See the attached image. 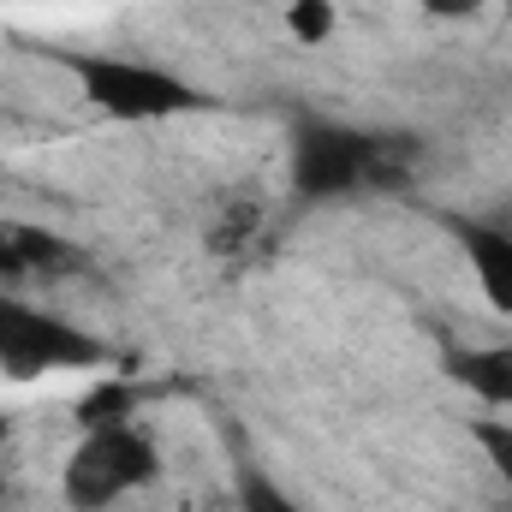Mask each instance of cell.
<instances>
[{
    "label": "cell",
    "mask_w": 512,
    "mask_h": 512,
    "mask_svg": "<svg viewBox=\"0 0 512 512\" xmlns=\"http://www.w3.org/2000/svg\"><path fill=\"white\" fill-rule=\"evenodd\" d=\"M155 477H161L155 441L137 423H102V429H84V441L72 447L60 489H66V507L108 512L114 501H126L131 489H143Z\"/></svg>",
    "instance_id": "cell-1"
},
{
    "label": "cell",
    "mask_w": 512,
    "mask_h": 512,
    "mask_svg": "<svg viewBox=\"0 0 512 512\" xmlns=\"http://www.w3.org/2000/svg\"><path fill=\"white\" fill-rule=\"evenodd\" d=\"M72 78H78V96H84L96 114L126 120V126H149V120H173V114L203 108V90H191L185 78H173V72H161V66H143V60L78 54V60H72Z\"/></svg>",
    "instance_id": "cell-2"
},
{
    "label": "cell",
    "mask_w": 512,
    "mask_h": 512,
    "mask_svg": "<svg viewBox=\"0 0 512 512\" xmlns=\"http://www.w3.org/2000/svg\"><path fill=\"white\" fill-rule=\"evenodd\" d=\"M108 352L72 322H54L18 298H0V382H42L60 370H96Z\"/></svg>",
    "instance_id": "cell-3"
},
{
    "label": "cell",
    "mask_w": 512,
    "mask_h": 512,
    "mask_svg": "<svg viewBox=\"0 0 512 512\" xmlns=\"http://www.w3.org/2000/svg\"><path fill=\"white\" fill-rule=\"evenodd\" d=\"M292 185L304 197H316V203L370 191V131L310 120L292 137Z\"/></svg>",
    "instance_id": "cell-4"
},
{
    "label": "cell",
    "mask_w": 512,
    "mask_h": 512,
    "mask_svg": "<svg viewBox=\"0 0 512 512\" xmlns=\"http://www.w3.org/2000/svg\"><path fill=\"white\" fill-rule=\"evenodd\" d=\"M453 239L465 251V268L477 280V292L512 322V233L495 221H453Z\"/></svg>",
    "instance_id": "cell-5"
},
{
    "label": "cell",
    "mask_w": 512,
    "mask_h": 512,
    "mask_svg": "<svg viewBox=\"0 0 512 512\" xmlns=\"http://www.w3.org/2000/svg\"><path fill=\"white\" fill-rule=\"evenodd\" d=\"M447 376L465 387L471 399H483L495 411H512V340L507 346H477V352L447 358Z\"/></svg>",
    "instance_id": "cell-6"
},
{
    "label": "cell",
    "mask_w": 512,
    "mask_h": 512,
    "mask_svg": "<svg viewBox=\"0 0 512 512\" xmlns=\"http://www.w3.org/2000/svg\"><path fill=\"white\" fill-rule=\"evenodd\" d=\"M72 262V245L36 227H0V274H54Z\"/></svg>",
    "instance_id": "cell-7"
},
{
    "label": "cell",
    "mask_w": 512,
    "mask_h": 512,
    "mask_svg": "<svg viewBox=\"0 0 512 512\" xmlns=\"http://www.w3.org/2000/svg\"><path fill=\"white\" fill-rule=\"evenodd\" d=\"M423 161V143L411 131H370V191H399Z\"/></svg>",
    "instance_id": "cell-8"
},
{
    "label": "cell",
    "mask_w": 512,
    "mask_h": 512,
    "mask_svg": "<svg viewBox=\"0 0 512 512\" xmlns=\"http://www.w3.org/2000/svg\"><path fill=\"white\" fill-rule=\"evenodd\" d=\"M131 405H137V387L131 382H102L78 399V423L84 429H102V423H131Z\"/></svg>",
    "instance_id": "cell-9"
},
{
    "label": "cell",
    "mask_w": 512,
    "mask_h": 512,
    "mask_svg": "<svg viewBox=\"0 0 512 512\" xmlns=\"http://www.w3.org/2000/svg\"><path fill=\"white\" fill-rule=\"evenodd\" d=\"M471 441L483 447V459L512 483V423L507 417H477V423H471Z\"/></svg>",
    "instance_id": "cell-10"
},
{
    "label": "cell",
    "mask_w": 512,
    "mask_h": 512,
    "mask_svg": "<svg viewBox=\"0 0 512 512\" xmlns=\"http://www.w3.org/2000/svg\"><path fill=\"white\" fill-rule=\"evenodd\" d=\"M286 30L298 42H328L334 36V6L328 0H292L286 6Z\"/></svg>",
    "instance_id": "cell-11"
},
{
    "label": "cell",
    "mask_w": 512,
    "mask_h": 512,
    "mask_svg": "<svg viewBox=\"0 0 512 512\" xmlns=\"http://www.w3.org/2000/svg\"><path fill=\"white\" fill-rule=\"evenodd\" d=\"M477 6H483V0H423L429 18H471Z\"/></svg>",
    "instance_id": "cell-12"
},
{
    "label": "cell",
    "mask_w": 512,
    "mask_h": 512,
    "mask_svg": "<svg viewBox=\"0 0 512 512\" xmlns=\"http://www.w3.org/2000/svg\"><path fill=\"white\" fill-rule=\"evenodd\" d=\"M6 441H12V423L0 417V459H6Z\"/></svg>",
    "instance_id": "cell-13"
},
{
    "label": "cell",
    "mask_w": 512,
    "mask_h": 512,
    "mask_svg": "<svg viewBox=\"0 0 512 512\" xmlns=\"http://www.w3.org/2000/svg\"><path fill=\"white\" fill-rule=\"evenodd\" d=\"M0 280H6V274H0Z\"/></svg>",
    "instance_id": "cell-14"
}]
</instances>
